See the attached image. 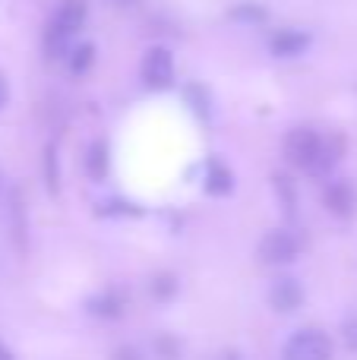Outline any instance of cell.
Instances as JSON below:
<instances>
[{
    "label": "cell",
    "instance_id": "5bb4252c",
    "mask_svg": "<svg viewBox=\"0 0 357 360\" xmlns=\"http://www.w3.org/2000/svg\"><path fill=\"white\" fill-rule=\"evenodd\" d=\"M0 360H16V357H13V351H10V348H6V345H4V342H0Z\"/></svg>",
    "mask_w": 357,
    "mask_h": 360
},
{
    "label": "cell",
    "instance_id": "8992f818",
    "mask_svg": "<svg viewBox=\"0 0 357 360\" xmlns=\"http://www.w3.org/2000/svg\"><path fill=\"white\" fill-rule=\"evenodd\" d=\"M310 44V35L307 32H297V29H285L272 38V54L278 57H297L304 54V48Z\"/></svg>",
    "mask_w": 357,
    "mask_h": 360
},
{
    "label": "cell",
    "instance_id": "8fae6325",
    "mask_svg": "<svg viewBox=\"0 0 357 360\" xmlns=\"http://www.w3.org/2000/svg\"><path fill=\"white\" fill-rule=\"evenodd\" d=\"M48 186L57 190V158H54V149H48Z\"/></svg>",
    "mask_w": 357,
    "mask_h": 360
},
{
    "label": "cell",
    "instance_id": "30bf717a",
    "mask_svg": "<svg viewBox=\"0 0 357 360\" xmlns=\"http://www.w3.org/2000/svg\"><path fill=\"white\" fill-rule=\"evenodd\" d=\"M108 168V155H105V146H92V162H89V171L92 177H101Z\"/></svg>",
    "mask_w": 357,
    "mask_h": 360
},
{
    "label": "cell",
    "instance_id": "6da1fadb",
    "mask_svg": "<svg viewBox=\"0 0 357 360\" xmlns=\"http://www.w3.org/2000/svg\"><path fill=\"white\" fill-rule=\"evenodd\" d=\"M285 155L297 165V168L310 171V174L323 177L332 171L335 155L326 146V139L316 136L313 130H291L288 139H285Z\"/></svg>",
    "mask_w": 357,
    "mask_h": 360
},
{
    "label": "cell",
    "instance_id": "9c48e42d",
    "mask_svg": "<svg viewBox=\"0 0 357 360\" xmlns=\"http://www.w3.org/2000/svg\"><path fill=\"white\" fill-rule=\"evenodd\" d=\"M92 54H95L92 44H82V48H76L73 51V60H70V70H73V73H86L89 63H92Z\"/></svg>",
    "mask_w": 357,
    "mask_h": 360
},
{
    "label": "cell",
    "instance_id": "7a4b0ae2",
    "mask_svg": "<svg viewBox=\"0 0 357 360\" xmlns=\"http://www.w3.org/2000/svg\"><path fill=\"white\" fill-rule=\"evenodd\" d=\"M86 13H89L86 0H63V4L57 6L48 22V32H44V48H48V54L60 57L63 51H67V44L73 41L76 32L86 22Z\"/></svg>",
    "mask_w": 357,
    "mask_h": 360
},
{
    "label": "cell",
    "instance_id": "277c9868",
    "mask_svg": "<svg viewBox=\"0 0 357 360\" xmlns=\"http://www.w3.org/2000/svg\"><path fill=\"white\" fill-rule=\"evenodd\" d=\"M143 79L149 89H168L174 82V57L168 48H149L143 57Z\"/></svg>",
    "mask_w": 357,
    "mask_h": 360
},
{
    "label": "cell",
    "instance_id": "3957f363",
    "mask_svg": "<svg viewBox=\"0 0 357 360\" xmlns=\"http://www.w3.org/2000/svg\"><path fill=\"white\" fill-rule=\"evenodd\" d=\"M332 357V342L316 329H304L297 335H291V342L285 345L282 360H329Z\"/></svg>",
    "mask_w": 357,
    "mask_h": 360
},
{
    "label": "cell",
    "instance_id": "ba28073f",
    "mask_svg": "<svg viewBox=\"0 0 357 360\" xmlns=\"http://www.w3.org/2000/svg\"><path fill=\"white\" fill-rule=\"evenodd\" d=\"M326 205L332 212H339V215H348V212H351V205H354V193L348 190L345 184H332L326 190Z\"/></svg>",
    "mask_w": 357,
    "mask_h": 360
},
{
    "label": "cell",
    "instance_id": "4fadbf2b",
    "mask_svg": "<svg viewBox=\"0 0 357 360\" xmlns=\"http://www.w3.org/2000/svg\"><path fill=\"white\" fill-rule=\"evenodd\" d=\"M6 101H10V82H6V76L0 73V111L6 108Z\"/></svg>",
    "mask_w": 357,
    "mask_h": 360
},
{
    "label": "cell",
    "instance_id": "9a60e30c",
    "mask_svg": "<svg viewBox=\"0 0 357 360\" xmlns=\"http://www.w3.org/2000/svg\"><path fill=\"white\" fill-rule=\"evenodd\" d=\"M231 360H238V357H231Z\"/></svg>",
    "mask_w": 357,
    "mask_h": 360
},
{
    "label": "cell",
    "instance_id": "5b68a950",
    "mask_svg": "<svg viewBox=\"0 0 357 360\" xmlns=\"http://www.w3.org/2000/svg\"><path fill=\"white\" fill-rule=\"evenodd\" d=\"M297 250H301V243H297V237L291 231H269L263 237V243H259V256L266 262H294Z\"/></svg>",
    "mask_w": 357,
    "mask_h": 360
},
{
    "label": "cell",
    "instance_id": "7c38bea8",
    "mask_svg": "<svg viewBox=\"0 0 357 360\" xmlns=\"http://www.w3.org/2000/svg\"><path fill=\"white\" fill-rule=\"evenodd\" d=\"M345 342H348V348H354V351H357V319L345 326Z\"/></svg>",
    "mask_w": 357,
    "mask_h": 360
},
{
    "label": "cell",
    "instance_id": "52a82bcc",
    "mask_svg": "<svg viewBox=\"0 0 357 360\" xmlns=\"http://www.w3.org/2000/svg\"><path fill=\"white\" fill-rule=\"evenodd\" d=\"M301 300H304V291H301V285H297L294 278H282L275 288H272V307L282 310V313L297 310Z\"/></svg>",
    "mask_w": 357,
    "mask_h": 360
}]
</instances>
